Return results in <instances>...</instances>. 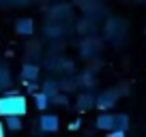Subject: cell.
<instances>
[{
  "label": "cell",
  "mask_w": 146,
  "mask_h": 137,
  "mask_svg": "<svg viewBox=\"0 0 146 137\" xmlns=\"http://www.w3.org/2000/svg\"><path fill=\"white\" fill-rule=\"evenodd\" d=\"M28 105L24 94H2L0 96V116H26Z\"/></svg>",
  "instance_id": "cell-1"
},
{
  "label": "cell",
  "mask_w": 146,
  "mask_h": 137,
  "mask_svg": "<svg viewBox=\"0 0 146 137\" xmlns=\"http://www.w3.org/2000/svg\"><path fill=\"white\" fill-rule=\"evenodd\" d=\"M125 92H129V88H112V90H105V92H101L99 96H97V107L99 109H103V111H108L110 107H114L116 105V101H118V96L120 94H125Z\"/></svg>",
  "instance_id": "cell-2"
},
{
  "label": "cell",
  "mask_w": 146,
  "mask_h": 137,
  "mask_svg": "<svg viewBox=\"0 0 146 137\" xmlns=\"http://www.w3.org/2000/svg\"><path fill=\"white\" fill-rule=\"evenodd\" d=\"M39 128H41V133H56V131L60 128L58 116H54V114L41 116V120H39Z\"/></svg>",
  "instance_id": "cell-3"
},
{
  "label": "cell",
  "mask_w": 146,
  "mask_h": 137,
  "mask_svg": "<svg viewBox=\"0 0 146 137\" xmlns=\"http://www.w3.org/2000/svg\"><path fill=\"white\" fill-rule=\"evenodd\" d=\"M114 124H116V116L110 114V111H103V114H99V118H97L95 126L99 128V131H114Z\"/></svg>",
  "instance_id": "cell-4"
},
{
  "label": "cell",
  "mask_w": 146,
  "mask_h": 137,
  "mask_svg": "<svg viewBox=\"0 0 146 137\" xmlns=\"http://www.w3.org/2000/svg\"><path fill=\"white\" fill-rule=\"evenodd\" d=\"M15 32H17L19 37H30L32 32H35V22L30 17H19L15 22Z\"/></svg>",
  "instance_id": "cell-5"
},
{
  "label": "cell",
  "mask_w": 146,
  "mask_h": 137,
  "mask_svg": "<svg viewBox=\"0 0 146 137\" xmlns=\"http://www.w3.org/2000/svg\"><path fill=\"white\" fill-rule=\"evenodd\" d=\"M41 75V67L39 64H24L22 67V79L24 82H36Z\"/></svg>",
  "instance_id": "cell-6"
},
{
  "label": "cell",
  "mask_w": 146,
  "mask_h": 137,
  "mask_svg": "<svg viewBox=\"0 0 146 137\" xmlns=\"http://www.w3.org/2000/svg\"><path fill=\"white\" fill-rule=\"evenodd\" d=\"M13 86V77H11V71L5 62H0V90H7V88Z\"/></svg>",
  "instance_id": "cell-7"
},
{
  "label": "cell",
  "mask_w": 146,
  "mask_h": 137,
  "mask_svg": "<svg viewBox=\"0 0 146 137\" xmlns=\"http://www.w3.org/2000/svg\"><path fill=\"white\" fill-rule=\"evenodd\" d=\"M78 109H90V107L97 105V96H92V92H86V94H80L78 96Z\"/></svg>",
  "instance_id": "cell-8"
},
{
  "label": "cell",
  "mask_w": 146,
  "mask_h": 137,
  "mask_svg": "<svg viewBox=\"0 0 146 137\" xmlns=\"http://www.w3.org/2000/svg\"><path fill=\"white\" fill-rule=\"evenodd\" d=\"M50 103H52V99H50V96H47L43 90H41V92H36V94H35V107H36L39 111L47 109V105H50Z\"/></svg>",
  "instance_id": "cell-9"
},
{
  "label": "cell",
  "mask_w": 146,
  "mask_h": 137,
  "mask_svg": "<svg viewBox=\"0 0 146 137\" xmlns=\"http://www.w3.org/2000/svg\"><path fill=\"white\" fill-rule=\"evenodd\" d=\"M5 126L9 128V131H19V128L24 126V122H22V116H7V120H5Z\"/></svg>",
  "instance_id": "cell-10"
},
{
  "label": "cell",
  "mask_w": 146,
  "mask_h": 137,
  "mask_svg": "<svg viewBox=\"0 0 146 137\" xmlns=\"http://www.w3.org/2000/svg\"><path fill=\"white\" fill-rule=\"evenodd\" d=\"M41 90H43V92H45V94L52 99V96H56V94L60 92V86H58L56 82H52V79H47V82L41 86Z\"/></svg>",
  "instance_id": "cell-11"
},
{
  "label": "cell",
  "mask_w": 146,
  "mask_h": 137,
  "mask_svg": "<svg viewBox=\"0 0 146 137\" xmlns=\"http://www.w3.org/2000/svg\"><path fill=\"white\" fill-rule=\"evenodd\" d=\"M114 128H118V131H127V128H129V116L127 114H116Z\"/></svg>",
  "instance_id": "cell-12"
},
{
  "label": "cell",
  "mask_w": 146,
  "mask_h": 137,
  "mask_svg": "<svg viewBox=\"0 0 146 137\" xmlns=\"http://www.w3.org/2000/svg\"><path fill=\"white\" fill-rule=\"evenodd\" d=\"M52 103H54V105H60V107H67L69 101H67V96H64V94H60V92H58L56 96H52Z\"/></svg>",
  "instance_id": "cell-13"
},
{
  "label": "cell",
  "mask_w": 146,
  "mask_h": 137,
  "mask_svg": "<svg viewBox=\"0 0 146 137\" xmlns=\"http://www.w3.org/2000/svg\"><path fill=\"white\" fill-rule=\"evenodd\" d=\"M26 90L30 92V94H36V92H39V84L36 82H26Z\"/></svg>",
  "instance_id": "cell-14"
},
{
  "label": "cell",
  "mask_w": 146,
  "mask_h": 137,
  "mask_svg": "<svg viewBox=\"0 0 146 137\" xmlns=\"http://www.w3.org/2000/svg\"><path fill=\"white\" fill-rule=\"evenodd\" d=\"M80 126H82V120H80V118H75L71 124H69V128H71V131H78Z\"/></svg>",
  "instance_id": "cell-15"
},
{
  "label": "cell",
  "mask_w": 146,
  "mask_h": 137,
  "mask_svg": "<svg viewBox=\"0 0 146 137\" xmlns=\"http://www.w3.org/2000/svg\"><path fill=\"white\" fill-rule=\"evenodd\" d=\"M125 135H127V131H118V128L110 131V137H125Z\"/></svg>",
  "instance_id": "cell-16"
},
{
  "label": "cell",
  "mask_w": 146,
  "mask_h": 137,
  "mask_svg": "<svg viewBox=\"0 0 146 137\" xmlns=\"http://www.w3.org/2000/svg\"><path fill=\"white\" fill-rule=\"evenodd\" d=\"M0 137H5V122L0 120Z\"/></svg>",
  "instance_id": "cell-17"
},
{
  "label": "cell",
  "mask_w": 146,
  "mask_h": 137,
  "mask_svg": "<svg viewBox=\"0 0 146 137\" xmlns=\"http://www.w3.org/2000/svg\"><path fill=\"white\" fill-rule=\"evenodd\" d=\"M135 2H144V0H135Z\"/></svg>",
  "instance_id": "cell-18"
}]
</instances>
